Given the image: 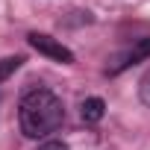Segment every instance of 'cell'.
I'll use <instances>...</instances> for the list:
<instances>
[{
    "instance_id": "1",
    "label": "cell",
    "mask_w": 150,
    "mask_h": 150,
    "mask_svg": "<svg viewBox=\"0 0 150 150\" xmlns=\"http://www.w3.org/2000/svg\"><path fill=\"white\" fill-rule=\"evenodd\" d=\"M65 121V106L50 88H33L21 97L18 124L27 138H44L56 132Z\"/></svg>"
},
{
    "instance_id": "2",
    "label": "cell",
    "mask_w": 150,
    "mask_h": 150,
    "mask_svg": "<svg viewBox=\"0 0 150 150\" xmlns=\"http://www.w3.org/2000/svg\"><path fill=\"white\" fill-rule=\"evenodd\" d=\"M150 56V38H135L132 44H127L124 50H118L115 56H112V62H109V74L115 77V74H121V71H127V68H132V65H138V62H144Z\"/></svg>"
},
{
    "instance_id": "3",
    "label": "cell",
    "mask_w": 150,
    "mask_h": 150,
    "mask_svg": "<svg viewBox=\"0 0 150 150\" xmlns=\"http://www.w3.org/2000/svg\"><path fill=\"white\" fill-rule=\"evenodd\" d=\"M27 41H30L33 50H38L41 56H47V59H53V62H62V65H71V62H74V53H71L59 38H53V35H47V33H30Z\"/></svg>"
},
{
    "instance_id": "4",
    "label": "cell",
    "mask_w": 150,
    "mask_h": 150,
    "mask_svg": "<svg viewBox=\"0 0 150 150\" xmlns=\"http://www.w3.org/2000/svg\"><path fill=\"white\" fill-rule=\"evenodd\" d=\"M103 109H106V103H103L100 97H88V100H83V106H80V115H83V121H88V124H97V121L103 118Z\"/></svg>"
},
{
    "instance_id": "5",
    "label": "cell",
    "mask_w": 150,
    "mask_h": 150,
    "mask_svg": "<svg viewBox=\"0 0 150 150\" xmlns=\"http://www.w3.org/2000/svg\"><path fill=\"white\" fill-rule=\"evenodd\" d=\"M21 65H24V56H6V59H0V83L9 80Z\"/></svg>"
},
{
    "instance_id": "6",
    "label": "cell",
    "mask_w": 150,
    "mask_h": 150,
    "mask_svg": "<svg viewBox=\"0 0 150 150\" xmlns=\"http://www.w3.org/2000/svg\"><path fill=\"white\" fill-rule=\"evenodd\" d=\"M138 97H141V103L144 106H150V71L141 77V83H138Z\"/></svg>"
},
{
    "instance_id": "7",
    "label": "cell",
    "mask_w": 150,
    "mask_h": 150,
    "mask_svg": "<svg viewBox=\"0 0 150 150\" xmlns=\"http://www.w3.org/2000/svg\"><path fill=\"white\" fill-rule=\"evenodd\" d=\"M38 150H71V147H68L65 141H44Z\"/></svg>"
}]
</instances>
